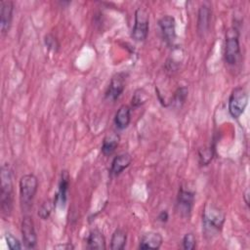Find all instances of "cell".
I'll return each instance as SVG.
<instances>
[{
    "instance_id": "obj_28",
    "label": "cell",
    "mask_w": 250,
    "mask_h": 250,
    "mask_svg": "<svg viewBox=\"0 0 250 250\" xmlns=\"http://www.w3.org/2000/svg\"><path fill=\"white\" fill-rule=\"evenodd\" d=\"M55 248H57V249H73L74 247H73L70 243H68V244H61V245H57Z\"/></svg>"
},
{
    "instance_id": "obj_2",
    "label": "cell",
    "mask_w": 250,
    "mask_h": 250,
    "mask_svg": "<svg viewBox=\"0 0 250 250\" xmlns=\"http://www.w3.org/2000/svg\"><path fill=\"white\" fill-rule=\"evenodd\" d=\"M1 179V191H0V203L3 216H9L13 209L14 190H13V177L12 170L6 163L2 165L0 172Z\"/></svg>"
},
{
    "instance_id": "obj_19",
    "label": "cell",
    "mask_w": 250,
    "mask_h": 250,
    "mask_svg": "<svg viewBox=\"0 0 250 250\" xmlns=\"http://www.w3.org/2000/svg\"><path fill=\"white\" fill-rule=\"evenodd\" d=\"M127 240V235L124 229H116L112 233L110 239V249L112 250H122L125 247Z\"/></svg>"
},
{
    "instance_id": "obj_11",
    "label": "cell",
    "mask_w": 250,
    "mask_h": 250,
    "mask_svg": "<svg viewBox=\"0 0 250 250\" xmlns=\"http://www.w3.org/2000/svg\"><path fill=\"white\" fill-rule=\"evenodd\" d=\"M14 3L10 0L0 2V28L2 33H6L11 26L13 19Z\"/></svg>"
},
{
    "instance_id": "obj_29",
    "label": "cell",
    "mask_w": 250,
    "mask_h": 250,
    "mask_svg": "<svg viewBox=\"0 0 250 250\" xmlns=\"http://www.w3.org/2000/svg\"><path fill=\"white\" fill-rule=\"evenodd\" d=\"M244 198H245V203L248 205L249 204V201H248V190H246V192L244 194Z\"/></svg>"
},
{
    "instance_id": "obj_8",
    "label": "cell",
    "mask_w": 250,
    "mask_h": 250,
    "mask_svg": "<svg viewBox=\"0 0 250 250\" xmlns=\"http://www.w3.org/2000/svg\"><path fill=\"white\" fill-rule=\"evenodd\" d=\"M21 235L22 242L25 248L33 249L37 245V234L35 231L34 222L31 216L24 215L21 221Z\"/></svg>"
},
{
    "instance_id": "obj_26",
    "label": "cell",
    "mask_w": 250,
    "mask_h": 250,
    "mask_svg": "<svg viewBox=\"0 0 250 250\" xmlns=\"http://www.w3.org/2000/svg\"><path fill=\"white\" fill-rule=\"evenodd\" d=\"M45 44L49 49L53 51H57V49L59 48V43L52 34H47L45 36Z\"/></svg>"
},
{
    "instance_id": "obj_12",
    "label": "cell",
    "mask_w": 250,
    "mask_h": 250,
    "mask_svg": "<svg viewBox=\"0 0 250 250\" xmlns=\"http://www.w3.org/2000/svg\"><path fill=\"white\" fill-rule=\"evenodd\" d=\"M163 242V238L159 232L148 231L145 233L140 240V249H159Z\"/></svg>"
},
{
    "instance_id": "obj_14",
    "label": "cell",
    "mask_w": 250,
    "mask_h": 250,
    "mask_svg": "<svg viewBox=\"0 0 250 250\" xmlns=\"http://www.w3.org/2000/svg\"><path fill=\"white\" fill-rule=\"evenodd\" d=\"M132 161V156L127 153H120L117 156H115L111 162V167H110V175L111 176H118L120 175L124 169H126Z\"/></svg>"
},
{
    "instance_id": "obj_9",
    "label": "cell",
    "mask_w": 250,
    "mask_h": 250,
    "mask_svg": "<svg viewBox=\"0 0 250 250\" xmlns=\"http://www.w3.org/2000/svg\"><path fill=\"white\" fill-rule=\"evenodd\" d=\"M158 25L161 31L163 40L168 46H173L176 40V21L173 16L166 15L160 18Z\"/></svg>"
},
{
    "instance_id": "obj_13",
    "label": "cell",
    "mask_w": 250,
    "mask_h": 250,
    "mask_svg": "<svg viewBox=\"0 0 250 250\" xmlns=\"http://www.w3.org/2000/svg\"><path fill=\"white\" fill-rule=\"evenodd\" d=\"M211 21V11L205 4L201 5L197 13V31L200 35H204L208 32Z\"/></svg>"
},
{
    "instance_id": "obj_15",
    "label": "cell",
    "mask_w": 250,
    "mask_h": 250,
    "mask_svg": "<svg viewBox=\"0 0 250 250\" xmlns=\"http://www.w3.org/2000/svg\"><path fill=\"white\" fill-rule=\"evenodd\" d=\"M86 248L99 250H104L106 248L105 238L101 230L97 229L90 230L86 237Z\"/></svg>"
},
{
    "instance_id": "obj_10",
    "label": "cell",
    "mask_w": 250,
    "mask_h": 250,
    "mask_svg": "<svg viewBox=\"0 0 250 250\" xmlns=\"http://www.w3.org/2000/svg\"><path fill=\"white\" fill-rule=\"evenodd\" d=\"M125 81H126V73L118 72L115 73L110 80V83L105 91V98L114 102L116 101L125 89Z\"/></svg>"
},
{
    "instance_id": "obj_20",
    "label": "cell",
    "mask_w": 250,
    "mask_h": 250,
    "mask_svg": "<svg viewBox=\"0 0 250 250\" xmlns=\"http://www.w3.org/2000/svg\"><path fill=\"white\" fill-rule=\"evenodd\" d=\"M188 88L187 87H180L176 90V92L174 93L173 95V99L171 101V104L174 105V106H177V107H181L186 100H187V97H188Z\"/></svg>"
},
{
    "instance_id": "obj_17",
    "label": "cell",
    "mask_w": 250,
    "mask_h": 250,
    "mask_svg": "<svg viewBox=\"0 0 250 250\" xmlns=\"http://www.w3.org/2000/svg\"><path fill=\"white\" fill-rule=\"evenodd\" d=\"M131 121V107L127 104H122L116 111L114 116V124L115 126L123 130L128 127Z\"/></svg>"
},
{
    "instance_id": "obj_4",
    "label": "cell",
    "mask_w": 250,
    "mask_h": 250,
    "mask_svg": "<svg viewBox=\"0 0 250 250\" xmlns=\"http://www.w3.org/2000/svg\"><path fill=\"white\" fill-rule=\"evenodd\" d=\"M240 44H239V32L234 26L228 29L226 33L224 58L228 64L234 65L240 59Z\"/></svg>"
},
{
    "instance_id": "obj_24",
    "label": "cell",
    "mask_w": 250,
    "mask_h": 250,
    "mask_svg": "<svg viewBox=\"0 0 250 250\" xmlns=\"http://www.w3.org/2000/svg\"><path fill=\"white\" fill-rule=\"evenodd\" d=\"M182 244H183L184 249L193 250L196 246V239H195V236L193 235V233H191V232L186 233L185 236L183 237Z\"/></svg>"
},
{
    "instance_id": "obj_5",
    "label": "cell",
    "mask_w": 250,
    "mask_h": 250,
    "mask_svg": "<svg viewBox=\"0 0 250 250\" xmlns=\"http://www.w3.org/2000/svg\"><path fill=\"white\" fill-rule=\"evenodd\" d=\"M248 104V93L245 88H234L229 98V112L233 118H238L245 110Z\"/></svg>"
},
{
    "instance_id": "obj_7",
    "label": "cell",
    "mask_w": 250,
    "mask_h": 250,
    "mask_svg": "<svg viewBox=\"0 0 250 250\" xmlns=\"http://www.w3.org/2000/svg\"><path fill=\"white\" fill-rule=\"evenodd\" d=\"M193 202L194 192L185 188H181L176 201V210L178 214L183 218H188L192 210Z\"/></svg>"
},
{
    "instance_id": "obj_16",
    "label": "cell",
    "mask_w": 250,
    "mask_h": 250,
    "mask_svg": "<svg viewBox=\"0 0 250 250\" xmlns=\"http://www.w3.org/2000/svg\"><path fill=\"white\" fill-rule=\"evenodd\" d=\"M69 187V174L66 170L62 171L61 180L59 183V190L55 196V203H61L64 205L67 198V190Z\"/></svg>"
},
{
    "instance_id": "obj_21",
    "label": "cell",
    "mask_w": 250,
    "mask_h": 250,
    "mask_svg": "<svg viewBox=\"0 0 250 250\" xmlns=\"http://www.w3.org/2000/svg\"><path fill=\"white\" fill-rule=\"evenodd\" d=\"M198 153V159L200 165H208L214 155V147L212 146H206V147H201L197 151Z\"/></svg>"
},
{
    "instance_id": "obj_18",
    "label": "cell",
    "mask_w": 250,
    "mask_h": 250,
    "mask_svg": "<svg viewBox=\"0 0 250 250\" xmlns=\"http://www.w3.org/2000/svg\"><path fill=\"white\" fill-rule=\"evenodd\" d=\"M119 141H120V137L117 133H115V132L107 133L105 135V137L104 138L103 145H102L103 154L105 156L111 155L117 148V146L119 145Z\"/></svg>"
},
{
    "instance_id": "obj_6",
    "label": "cell",
    "mask_w": 250,
    "mask_h": 250,
    "mask_svg": "<svg viewBox=\"0 0 250 250\" xmlns=\"http://www.w3.org/2000/svg\"><path fill=\"white\" fill-rule=\"evenodd\" d=\"M149 26L148 12L145 8H138L135 11V23L131 32V36L135 41L141 42L146 39Z\"/></svg>"
},
{
    "instance_id": "obj_27",
    "label": "cell",
    "mask_w": 250,
    "mask_h": 250,
    "mask_svg": "<svg viewBox=\"0 0 250 250\" xmlns=\"http://www.w3.org/2000/svg\"><path fill=\"white\" fill-rule=\"evenodd\" d=\"M168 219H169V215H168V212H167L166 210L161 211V212L158 214V216H157V220L160 221V222H162V223H166V222L168 221Z\"/></svg>"
},
{
    "instance_id": "obj_1",
    "label": "cell",
    "mask_w": 250,
    "mask_h": 250,
    "mask_svg": "<svg viewBox=\"0 0 250 250\" xmlns=\"http://www.w3.org/2000/svg\"><path fill=\"white\" fill-rule=\"evenodd\" d=\"M226 215L214 204H206L202 213V231L206 238L217 235L225 223Z\"/></svg>"
},
{
    "instance_id": "obj_23",
    "label": "cell",
    "mask_w": 250,
    "mask_h": 250,
    "mask_svg": "<svg viewBox=\"0 0 250 250\" xmlns=\"http://www.w3.org/2000/svg\"><path fill=\"white\" fill-rule=\"evenodd\" d=\"M147 99H148L147 93L144 89H141V88L137 89L133 94L131 104L133 107H139L142 104H144L147 101Z\"/></svg>"
},
{
    "instance_id": "obj_25",
    "label": "cell",
    "mask_w": 250,
    "mask_h": 250,
    "mask_svg": "<svg viewBox=\"0 0 250 250\" xmlns=\"http://www.w3.org/2000/svg\"><path fill=\"white\" fill-rule=\"evenodd\" d=\"M5 238L8 244V247L11 250H18V249H21V242L10 232H6L5 234Z\"/></svg>"
},
{
    "instance_id": "obj_3",
    "label": "cell",
    "mask_w": 250,
    "mask_h": 250,
    "mask_svg": "<svg viewBox=\"0 0 250 250\" xmlns=\"http://www.w3.org/2000/svg\"><path fill=\"white\" fill-rule=\"evenodd\" d=\"M20 188V201L21 210L28 212L32 206L38 188V180L33 174L23 175L19 183Z\"/></svg>"
},
{
    "instance_id": "obj_22",
    "label": "cell",
    "mask_w": 250,
    "mask_h": 250,
    "mask_svg": "<svg viewBox=\"0 0 250 250\" xmlns=\"http://www.w3.org/2000/svg\"><path fill=\"white\" fill-rule=\"evenodd\" d=\"M55 205H56L55 200H51V199L45 200V201L40 205V207H39V209H38V216H39L42 220H47V219L50 217V215H51V213H52V211H53Z\"/></svg>"
}]
</instances>
